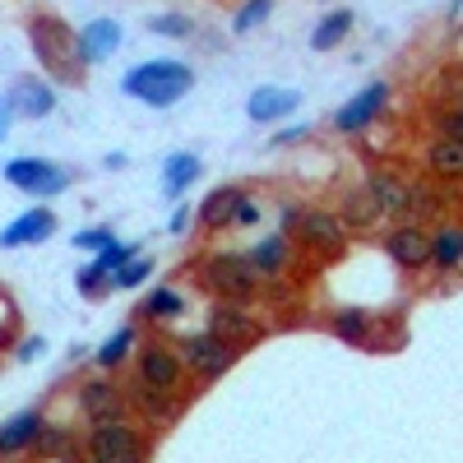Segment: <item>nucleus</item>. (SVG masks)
<instances>
[{
  "mask_svg": "<svg viewBox=\"0 0 463 463\" xmlns=\"http://www.w3.org/2000/svg\"><path fill=\"white\" fill-rule=\"evenodd\" d=\"M28 43L33 56L56 84H80L84 80V56H80V37L74 28L56 14H33L28 19Z\"/></svg>",
  "mask_w": 463,
  "mask_h": 463,
  "instance_id": "nucleus-1",
  "label": "nucleus"
},
{
  "mask_svg": "<svg viewBox=\"0 0 463 463\" xmlns=\"http://www.w3.org/2000/svg\"><path fill=\"white\" fill-rule=\"evenodd\" d=\"M190 84H195V74H190V65H181V61H144L121 80V89L135 102H148V107L181 102L190 93Z\"/></svg>",
  "mask_w": 463,
  "mask_h": 463,
  "instance_id": "nucleus-2",
  "label": "nucleus"
},
{
  "mask_svg": "<svg viewBox=\"0 0 463 463\" xmlns=\"http://www.w3.org/2000/svg\"><path fill=\"white\" fill-rule=\"evenodd\" d=\"M204 283L227 297V301H250L260 292V269L250 264V255H209L204 260Z\"/></svg>",
  "mask_w": 463,
  "mask_h": 463,
  "instance_id": "nucleus-3",
  "label": "nucleus"
},
{
  "mask_svg": "<svg viewBox=\"0 0 463 463\" xmlns=\"http://www.w3.org/2000/svg\"><path fill=\"white\" fill-rule=\"evenodd\" d=\"M144 436L126 421H102L89 436V458L93 463H144Z\"/></svg>",
  "mask_w": 463,
  "mask_h": 463,
  "instance_id": "nucleus-4",
  "label": "nucleus"
},
{
  "mask_svg": "<svg viewBox=\"0 0 463 463\" xmlns=\"http://www.w3.org/2000/svg\"><path fill=\"white\" fill-rule=\"evenodd\" d=\"M181 357L200 380H218L222 371H232V362H237V347H227L213 334H190V338H181Z\"/></svg>",
  "mask_w": 463,
  "mask_h": 463,
  "instance_id": "nucleus-5",
  "label": "nucleus"
},
{
  "mask_svg": "<svg viewBox=\"0 0 463 463\" xmlns=\"http://www.w3.org/2000/svg\"><path fill=\"white\" fill-rule=\"evenodd\" d=\"M5 181L19 185L24 195H56V190L70 185V172L47 158H14V163H5Z\"/></svg>",
  "mask_w": 463,
  "mask_h": 463,
  "instance_id": "nucleus-6",
  "label": "nucleus"
},
{
  "mask_svg": "<svg viewBox=\"0 0 463 463\" xmlns=\"http://www.w3.org/2000/svg\"><path fill=\"white\" fill-rule=\"evenodd\" d=\"M297 237H301V246H311L320 255H338L347 232H343V218H334L329 209H311V213L297 218Z\"/></svg>",
  "mask_w": 463,
  "mask_h": 463,
  "instance_id": "nucleus-7",
  "label": "nucleus"
},
{
  "mask_svg": "<svg viewBox=\"0 0 463 463\" xmlns=\"http://www.w3.org/2000/svg\"><path fill=\"white\" fill-rule=\"evenodd\" d=\"M80 412L93 421V427H102V421H121L126 417V399L116 394L111 380H89L80 390Z\"/></svg>",
  "mask_w": 463,
  "mask_h": 463,
  "instance_id": "nucleus-8",
  "label": "nucleus"
},
{
  "mask_svg": "<svg viewBox=\"0 0 463 463\" xmlns=\"http://www.w3.org/2000/svg\"><path fill=\"white\" fill-rule=\"evenodd\" d=\"M384 250H390V260H394L399 269H421V264H431V237H427L421 227H412V222L394 227L390 241H384Z\"/></svg>",
  "mask_w": 463,
  "mask_h": 463,
  "instance_id": "nucleus-9",
  "label": "nucleus"
},
{
  "mask_svg": "<svg viewBox=\"0 0 463 463\" xmlns=\"http://www.w3.org/2000/svg\"><path fill=\"white\" fill-rule=\"evenodd\" d=\"M384 98H390V89H384V84H371V89H362L353 102H343V107L334 111V126H338V130H347V135H353V130H362V126H371L375 116L384 111Z\"/></svg>",
  "mask_w": 463,
  "mask_h": 463,
  "instance_id": "nucleus-10",
  "label": "nucleus"
},
{
  "mask_svg": "<svg viewBox=\"0 0 463 463\" xmlns=\"http://www.w3.org/2000/svg\"><path fill=\"white\" fill-rule=\"evenodd\" d=\"M56 232V213L52 209H28V213H19L5 232H0V246L5 250H14V246H37V241H47Z\"/></svg>",
  "mask_w": 463,
  "mask_h": 463,
  "instance_id": "nucleus-11",
  "label": "nucleus"
},
{
  "mask_svg": "<svg viewBox=\"0 0 463 463\" xmlns=\"http://www.w3.org/2000/svg\"><path fill=\"white\" fill-rule=\"evenodd\" d=\"M139 380L148 384V390L176 394V384H181V357L167 353V347H144V357H139Z\"/></svg>",
  "mask_w": 463,
  "mask_h": 463,
  "instance_id": "nucleus-12",
  "label": "nucleus"
},
{
  "mask_svg": "<svg viewBox=\"0 0 463 463\" xmlns=\"http://www.w3.org/2000/svg\"><path fill=\"white\" fill-rule=\"evenodd\" d=\"M116 47H121V24H116V19H93V24H84V33H80V56H84V65L107 61Z\"/></svg>",
  "mask_w": 463,
  "mask_h": 463,
  "instance_id": "nucleus-13",
  "label": "nucleus"
},
{
  "mask_svg": "<svg viewBox=\"0 0 463 463\" xmlns=\"http://www.w3.org/2000/svg\"><path fill=\"white\" fill-rule=\"evenodd\" d=\"M5 98H10V107H14L19 116H33V121H37V116H52V111H56V93H52V84H37V80L14 84Z\"/></svg>",
  "mask_w": 463,
  "mask_h": 463,
  "instance_id": "nucleus-14",
  "label": "nucleus"
},
{
  "mask_svg": "<svg viewBox=\"0 0 463 463\" xmlns=\"http://www.w3.org/2000/svg\"><path fill=\"white\" fill-rule=\"evenodd\" d=\"M297 102H301L297 89H260V93H250L246 111H250V121H279V116L297 111Z\"/></svg>",
  "mask_w": 463,
  "mask_h": 463,
  "instance_id": "nucleus-15",
  "label": "nucleus"
},
{
  "mask_svg": "<svg viewBox=\"0 0 463 463\" xmlns=\"http://www.w3.org/2000/svg\"><path fill=\"white\" fill-rule=\"evenodd\" d=\"M213 338H222L227 347H246V343L260 338V325L246 320L241 311H232V306H218L213 311Z\"/></svg>",
  "mask_w": 463,
  "mask_h": 463,
  "instance_id": "nucleus-16",
  "label": "nucleus"
},
{
  "mask_svg": "<svg viewBox=\"0 0 463 463\" xmlns=\"http://www.w3.org/2000/svg\"><path fill=\"white\" fill-rule=\"evenodd\" d=\"M43 412H19L14 421H5L0 427V454H19L28 445H37V436H43Z\"/></svg>",
  "mask_w": 463,
  "mask_h": 463,
  "instance_id": "nucleus-17",
  "label": "nucleus"
},
{
  "mask_svg": "<svg viewBox=\"0 0 463 463\" xmlns=\"http://www.w3.org/2000/svg\"><path fill=\"white\" fill-rule=\"evenodd\" d=\"M241 200H246V190H237V185H222V190H213V195L204 200V209H200V222H204L209 232L227 227L232 218H237Z\"/></svg>",
  "mask_w": 463,
  "mask_h": 463,
  "instance_id": "nucleus-18",
  "label": "nucleus"
},
{
  "mask_svg": "<svg viewBox=\"0 0 463 463\" xmlns=\"http://www.w3.org/2000/svg\"><path fill=\"white\" fill-rule=\"evenodd\" d=\"M380 213H384L380 195H375L371 185H357L353 195L343 200V213H338V218H343V227H371V222H375Z\"/></svg>",
  "mask_w": 463,
  "mask_h": 463,
  "instance_id": "nucleus-19",
  "label": "nucleus"
},
{
  "mask_svg": "<svg viewBox=\"0 0 463 463\" xmlns=\"http://www.w3.org/2000/svg\"><path fill=\"white\" fill-rule=\"evenodd\" d=\"M200 176V158L195 153H172L167 158V172H163V190H167V200H181L185 195V185Z\"/></svg>",
  "mask_w": 463,
  "mask_h": 463,
  "instance_id": "nucleus-20",
  "label": "nucleus"
},
{
  "mask_svg": "<svg viewBox=\"0 0 463 463\" xmlns=\"http://www.w3.org/2000/svg\"><path fill=\"white\" fill-rule=\"evenodd\" d=\"M334 334L343 343H353V347H366L371 343V316L362 311V306H343V311L334 316Z\"/></svg>",
  "mask_w": 463,
  "mask_h": 463,
  "instance_id": "nucleus-21",
  "label": "nucleus"
},
{
  "mask_svg": "<svg viewBox=\"0 0 463 463\" xmlns=\"http://www.w3.org/2000/svg\"><path fill=\"white\" fill-rule=\"evenodd\" d=\"M427 167H431L436 176H463V144L436 139V144L427 148Z\"/></svg>",
  "mask_w": 463,
  "mask_h": 463,
  "instance_id": "nucleus-22",
  "label": "nucleus"
},
{
  "mask_svg": "<svg viewBox=\"0 0 463 463\" xmlns=\"http://www.w3.org/2000/svg\"><path fill=\"white\" fill-rule=\"evenodd\" d=\"M181 311H185V297L172 292V288H153V292L139 301V316H148V320H172V316H181Z\"/></svg>",
  "mask_w": 463,
  "mask_h": 463,
  "instance_id": "nucleus-23",
  "label": "nucleus"
},
{
  "mask_svg": "<svg viewBox=\"0 0 463 463\" xmlns=\"http://www.w3.org/2000/svg\"><path fill=\"white\" fill-rule=\"evenodd\" d=\"M347 28H353V10H334V14H329V19H320V28L311 33V47H316V52L338 47L343 37H347Z\"/></svg>",
  "mask_w": 463,
  "mask_h": 463,
  "instance_id": "nucleus-24",
  "label": "nucleus"
},
{
  "mask_svg": "<svg viewBox=\"0 0 463 463\" xmlns=\"http://www.w3.org/2000/svg\"><path fill=\"white\" fill-rule=\"evenodd\" d=\"M250 264L260 269V279H274V274H283V269H288V241H283V237H269V241H260V250L250 255Z\"/></svg>",
  "mask_w": 463,
  "mask_h": 463,
  "instance_id": "nucleus-25",
  "label": "nucleus"
},
{
  "mask_svg": "<svg viewBox=\"0 0 463 463\" xmlns=\"http://www.w3.org/2000/svg\"><path fill=\"white\" fill-rule=\"evenodd\" d=\"M431 260H436L440 269H454V264L463 260V237H458V227H440V232H436Z\"/></svg>",
  "mask_w": 463,
  "mask_h": 463,
  "instance_id": "nucleus-26",
  "label": "nucleus"
},
{
  "mask_svg": "<svg viewBox=\"0 0 463 463\" xmlns=\"http://www.w3.org/2000/svg\"><path fill=\"white\" fill-rule=\"evenodd\" d=\"M366 185L380 195L384 209H408V185H403V181H394V176H371Z\"/></svg>",
  "mask_w": 463,
  "mask_h": 463,
  "instance_id": "nucleus-27",
  "label": "nucleus"
},
{
  "mask_svg": "<svg viewBox=\"0 0 463 463\" xmlns=\"http://www.w3.org/2000/svg\"><path fill=\"white\" fill-rule=\"evenodd\" d=\"M130 343H135V325H126V329H116L102 347H98V366H116L126 353H130Z\"/></svg>",
  "mask_w": 463,
  "mask_h": 463,
  "instance_id": "nucleus-28",
  "label": "nucleus"
},
{
  "mask_svg": "<svg viewBox=\"0 0 463 463\" xmlns=\"http://www.w3.org/2000/svg\"><path fill=\"white\" fill-rule=\"evenodd\" d=\"M135 399H139V408H144V412H153L158 421H172V417H176V403H172L163 390H148L144 380H139V394H135Z\"/></svg>",
  "mask_w": 463,
  "mask_h": 463,
  "instance_id": "nucleus-29",
  "label": "nucleus"
},
{
  "mask_svg": "<svg viewBox=\"0 0 463 463\" xmlns=\"http://www.w3.org/2000/svg\"><path fill=\"white\" fill-rule=\"evenodd\" d=\"M148 269H153V260H139V255H130L121 269H116V279H111V288H139L144 279H148Z\"/></svg>",
  "mask_w": 463,
  "mask_h": 463,
  "instance_id": "nucleus-30",
  "label": "nucleus"
},
{
  "mask_svg": "<svg viewBox=\"0 0 463 463\" xmlns=\"http://www.w3.org/2000/svg\"><path fill=\"white\" fill-rule=\"evenodd\" d=\"M436 89H440L445 107H463V70H440L436 74Z\"/></svg>",
  "mask_w": 463,
  "mask_h": 463,
  "instance_id": "nucleus-31",
  "label": "nucleus"
},
{
  "mask_svg": "<svg viewBox=\"0 0 463 463\" xmlns=\"http://www.w3.org/2000/svg\"><path fill=\"white\" fill-rule=\"evenodd\" d=\"M436 126H440V139H454V144H463V107H445Z\"/></svg>",
  "mask_w": 463,
  "mask_h": 463,
  "instance_id": "nucleus-32",
  "label": "nucleus"
},
{
  "mask_svg": "<svg viewBox=\"0 0 463 463\" xmlns=\"http://www.w3.org/2000/svg\"><path fill=\"white\" fill-rule=\"evenodd\" d=\"M274 10V0H250V5L237 14V33H250L255 24H264V14Z\"/></svg>",
  "mask_w": 463,
  "mask_h": 463,
  "instance_id": "nucleus-33",
  "label": "nucleus"
},
{
  "mask_svg": "<svg viewBox=\"0 0 463 463\" xmlns=\"http://www.w3.org/2000/svg\"><path fill=\"white\" fill-rule=\"evenodd\" d=\"M116 237H111V232L107 227H89V232H74V246H80V250H107Z\"/></svg>",
  "mask_w": 463,
  "mask_h": 463,
  "instance_id": "nucleus-34",
  "label": "nucleus"
},
{
  "mask_svg": "<svg viewBox=\"0 0 463 463\" xmlns=\"http://www.w3.org/2000/svg\"><path fill=\"white\" fill-rule=\"evenodd\" d=\"M148 28L163 33V37H185V33H190V19H185V14H158Z\"/></svg>",
  "mask_w": 463,
  "mask_h": 463,
  "instance_id": "nucleus-35",
  "label": "nucleus"
},
{
  "mask_svg": "<svg viewBox=\"0 0 463 463\" xmlns=\"http://www.w3.org/2000/svg\"><path fill=\"white\" fill-rule=\"evenodd\" d=\"M43 338H24V347H19V362H33V357H43Z\"/></svg>",
  "mask_w": 463,
  "mask_h": 463,
  "instance_id": "nucleus-36",
  "label": "nucleus"
},
{
  "mask_svg": "<svg viewBox=\"0 0 463 463\" xmlns=\"http://www.w3.org/2000/svg\"><path fill=\"white\" fill-rule=\"evenodd\" d=\"M185 232H190V209H176L172 213V237H185Z\"/></svg>",
  "mask_w": 463,
  "mask_h": 463,
  "instance_id": "nucleus-37",
  "label": "nucleus"
},
{
  "mask_svg": "<svg viewBox=\"0 0 463 463\" xmlns=\"http://www.w3.org/2000/svg\"><path fill=\"white\" fill-rule=\"evenodd\" d=\"M10 116H14V107H10V98H0V139L10 135Z\"/></svg>",
  "mask_w": 463,
  "mask_h": 463,
  "instance_id": "nucleus-38",
  "label": "nucleus"
},
{
  "mask_svg": "<svg viewBox=\"0 0 463 463\" xmlns=\"http://www.w3.org/2000/svg\"><path fill=\"white\" fill-rule=\"evenodd\" d=\"M237 222H246V227H250V222H260V209H255L250 200H241V209H237Z\"/></svg>",
  "mask_w": 463,
  "mask_h": 463,
  "instance_id": "nucleus-39",
  "label": "nucleus"
},
{
  "mask_svg": "<svg viewBox=\"0 0 463 463\" xmlns=\"http://www.w3.org/2000/svg\"><path fill=\"white\" fill-rule=\"evenodd\" d=\"M458 237H463V232H458Z\"/></svg>",
  "mask_w": 463,
  "mask_h": 463,
  "instance_id": "nucleus-40",
  "label": "nucleus"
}]
</instances>
